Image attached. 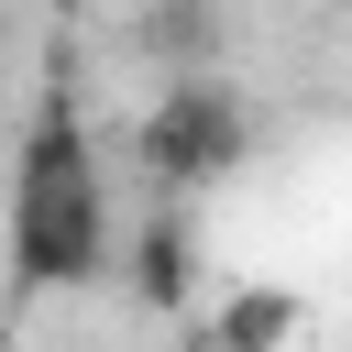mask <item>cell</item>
I'll list each match as a JSON object with an SVG mask.
<instances>
[{
    "label": "cell",
    "mask_w": 352,
    "mask_h": 352,
    "mask_svg": "<svg viewBox=\"0 0 352 352\" xmlns=\"http://www.w3.org/2000/svg\"><path fill=\"white\" fill-rule=\"evenodd\" d=\"M132 154H143V176H154L165 198H176V187H220V176L253 154V110H242L231 77H165L154 110H143V132H132Z\"/></svg>",
    "instance_id": "obj_2"
},
{
    "label": "cell",
    "mask_w": 352,
    "mask_h": 352,
    "mask_svg": "<svg viewBox=\"0 0 352 352\" xmlns=\"http://www.w3.org/2000/svg\"><path fill=\"white\" fill-rule=\"evenodd\" d=\"M297 330H308V308H297L286 286H231V297L209 308L198 352H297Z\"/></svg>",
    "instance_id": "obj_4"
},
{
    "label": "cell",
    "mask_w": 352,
    "mask_h": 352,
    "mask_svg": "<svg viewBox=\"0 0 352 352\" xmlns=\"http://www.w3.org/2000/svg\"><path fill=\"white\" fill-rule=\"evenodd\" d=\"M132 44L165 77H220V0H143L132 11Z\"/></svg>",
    "instance_id": "obj_3"
},
{
    "label": "cell",
    "mask_w": 352,
    "mask_h": 352,
    "mask_svg": "<svg viewBox=\"0 0 352 352\" xmlns=\"http://www.w3.org/2000/svg\"><path fill=\"white\" fill-rule=\"evenodd\" d=\"M132 297L143 308H187L198 297V231L176 209H143V231H132Z\"/></svg>",
    "instance_id": "obj_5"
},
{
    "label": "cell",
    "mask_w": 352,
    "mask_h": 352,
    "mask_svg": "<svg viewBox=\"0 0 352 352\" xmlns=\"http://www.w3.org/2000/svg\"><path fill=\"white\" fill-rule=\"evenodd\" d=\"M88 275H110V176H99V143L77 110V55L55 33L22 154H11V297H55Z\"/></svg>",
    "instance_id": "obj_1"
}]
</instances>
